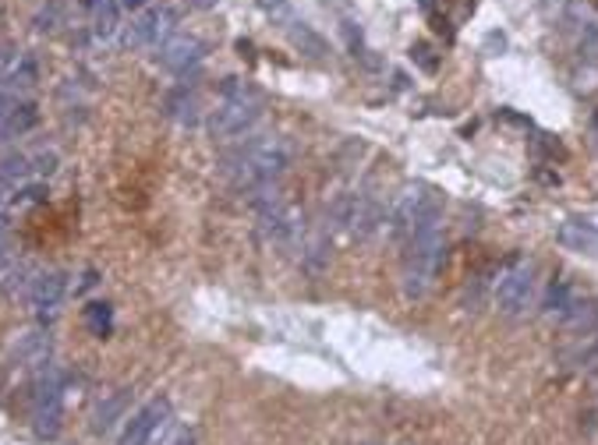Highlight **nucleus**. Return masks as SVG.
<instances>
[{
  "mask_svg": "<svg viewBox=\"0 0 598 445\" xmlns=\"http://www.w3.org/2000/svg\"><path fill=\"white\" fill-rule=\"evenodd\" d=\"M291 156H294L291 142L280 135H270V138L244 146L234 159H227V174H231L238 191H252L259 184H276L284 177L291 167Z\"/></svg>",
  "mask_w": 598,
  "mask_h": 445,
  "instance_id": "f257e3e1",
  "label": "nucleus"
},
{
  "mask_svg": "<svg viewBox=\"0 0 598 445\" xmlns=\"http://www.w3.org/2000/svg\"><path fill=\"white\" fill-rule=\"evenodd\" d=\"M443 266H447V238L439 227H428V230H418L415 238H407V255H404V272H400L404 297L418 300L428 294Z\"/></svg>",
  "mask_w": 598,
  "mask_h": 445,
  "instance_id": "f03ea898",
  "label": "nucleus"
},
{
  "mask_svg": "<svg viewBox=\"0 0 598 445\" xmlns=\"http://www.w3.org/2000/svg\"><path fill=\"white\" fill-rule=\"evenodd\" d=\"M439 212H443V198L432 184H421V180L404 184L389 208V234L397 240L415 238L418 230L439 227Z\"/></svg>",
  "mask_w": 598,
  "mask_h": 445,
  "instance_id": "7ed1b4c3",
  "label": "nucleus"
},
{
  "mask_svg": "<svg viewBox=\"0 0 598 445\" xmlns=\"http://www.w3.org/2000/svg\"><path fill=\"white\" fill-rule=\"evenodd\" d=\"M259 117H263V96L241 78H227L223 99L216 103L210 117V131L212 138L231 142V138H241L244 131H252Z\"/></svg>",
  "mask_w": 598,
  "mask_h": 445,
  "instance_id": "20e7f679",
  "label": "nucleus"
},
{
  "mask_svg": "<svg viewBox=\"0 0 598 445\" xmlns=\"http://www.w3.org/2000/svg\"><path fill=\"white\" fill-rule=\"evenodd\" d=\"M64 389H67V375L54 360L36 371V382H32V428H36L39 439H54L60 431Z\"/></svg>",
  "mask_w": 598,
  "mask_h": 445,
  "instance_id": "39448f33",
  "label": "nucleus"
},
{
  "mask_svg": "<svg viewBox=\"0 0 598 445\" xmlns=\"http://www.w3.org/2000/svg\"><path fill=\"white\" fill-rule=\"evenodd\" d=\"M535 287H539V279H535V266L531 262H524V258L510 262L500 272V279H496V308L503 315H510V319L524 315L535 304Z\"/></svg>",
  "mask_w": 598,
  "mask_h": 445,
  "instance_id": "423d86ee",
  "label": "nucleus"
},
{
  "mask_svg": "<svg viewBox=\"0 0 598 445\" xmlns=\"http://www.w3.org/2000/svg\"><path fill=\"white\" fill-rule=\"evenodd\" d=\"M174 25H178V11H174V7H167V4H163V7H142V11L131 18V25H124L120 43L131 46V50L150 46V43H163V39L174 35Z\"/></svg>",
  "mask_w": 598,
  "mask_h": 445,
  "instance_id": "0eeeda50",
  "label": "nucleus"
},
{
  "mask_svg": "<svg viewBox=\"0 0 598 445\" xmlns=\"http://www.w3.org/2000/svg\"><path fill=\"white\" fill-rule=\"evenodd\" d=\"M333 219H336V227H344L347 234L368 238V234H376V227L383 223V206H379L372 195H344V198L333 206Z\"/></svg>",
  "mask_w": 598,
  "mask_h": 445,
  "instance_id": "6e6552de",
  "label": "nucleus"
},
{
  "mask_svg": "<svg viewBox=\"0 0 598 445\" xmlns=\"http://www.w3.org/2000/svg\"><path fill=\"white\" fill-rule=\"evenodd\" d=\"M255 212H259V234L266 244H294L301 238V212L284 195Z\"/></svg>",
  "mask_w": 598,
  "mask_h": 445,
  "instance_id": "1a4fd4ad",
  "label": "nucleus"
},
{
  "mask_svg": "<svg viewBox=\"0 0 598 445\" xmlns=\"http://www.w3.org/2000/svg\"><path fill=\"white\" fill-rule=\"evenodd\" d=\"M202 57H206V43L199 35H191V32H174L170 39L160 43V54H156L160 67L170 71V75L191 71L195 64H202Z\"/></svg>",
  "mask_w": 598,
  "mask_h": 445,
  "instance_id": "9d476101",
  "label": "nucleus"
},
{
  "mask_svg": "<svg viewBox=\"0 0 598 445\" xmlns=\"http://www.w3.org/2000/svg\"><path fill=\"white\" fill-rule=\"evenodd\" d=\"M64 294H67V276L60 268H46L32 279L29 287V308L39 315V319H54L64 304Z\"/></svg>",
  "mask_w": 598,
  "mask_h": 445,
  "instance_id": "9b49d317",
  "label": "nucleus"
},
{
  "mask_svg": "<svg viewBox=\"0 0 598 445\" xmlns=\"http://www.w3.org/2000/svg\"><path fill=\"white\" fill-rule=\"evenodd\" d=\"M167 420H170V403H167V399H152V403H146L139 414H131V420H128V428H124V435H120L118 445H150L152 435H156Z\"/></svg>",
  "mask_w": 598,
  "mask_h": 445,
  "instance_id": "f8f14e48",
  "label": "nucleus"
},
{
  "mask_svg": "<svg viewBox=\"0 0 598 445\" xmlns=\"http://www.w3.org/2000/svg\"><path fill=\"white\" fill-rule=\"evenodd\" d=\"M50 354H54V339H50V332L46 329H26V332H18V339L11 343V357H15V364H22V368H43V364H50Z\"/></svg>",
  "mask_w": 598,
  "mask_h": 445,
  "instance_id": "ddd939ff",
  "label": "nucleus"
},
{
  "mask_svg": "<svg viewBox=\"0 0 598 445\" xmlns=\"http://www.w3.org/2000/svg\"><path fill=\"white\" fill-rule=\"evenodd\" d=\"M556 240L577 255H598V227L592 219H563L556 230Z\"/></svg>",
  "mask_w": 598,
  "mask_h": 445,
  "instance_id": "4468645a",
  "label": "nucleus"
},
{
  "mask_svg": "<svg viewBox=\"0 0 598 445\" xmlns=\"http://www.w3.org/2000/svg\"><path fill=\"white\" fill-rule=\"evenodd\" d=\"M39 120L36 103H15V106H4L0 110V142H11V138H22L29 135Z\"/></svg>",
  "mask_w": 598,
  "mask_h": 445,
  "instance_id": "2eb2a0df",
  "label": "nucleus"
},
{
  "mask_svg": "<svg viewBox=\"0 0 598 445\" xmlns=\"http://www.w3.org/2000/svg\"><path fill=\"white\" fill-rule=\"evenodd\" d=\"M92 7V39L114 43L120 32V0H89Z\"/></svg>",
  "mask_w": 598,
  "mask_h": 445,
  "instance_id": "dca6fc26",
  "label": "nucleus"
},
{
  "mask_svg": "<svg viewBox=\"0 0 598 445\" xmlns=\"http://www.w3.org/2000/svg\"><path fill=\"white\" fill-rule=\"evenodd\" d=\"M560 326L567 329V332H577V336L595 332L598 329V300H584V297H577V300L570 304L567 315L560 319Z\"/></svg>",
  "mask_w": 598,
  "mask_h": 445,
  "instance_id": "f3484780",
  "label": "nucleus"
},
{
  "mask_svg": "<svg viewBox=\"0 0 598 445\" xmlns=\"http://www.w3.org/2000/svg\"><path fill=\"white\" fill-rule=\"evenodd\" d=\"M563 360H567V368H573V371H598V329L577 336V343L563 354Z\"/></svg>",
  "mask_w": 598,
  "mask_h": 445,
  "instance_id": "a211bd4d",
  "label": "nucleus"
},
{
  "mask_svg": "<svg viewBox=\"0 0 598 445\" xmlns=\"http://www.w3.org/2000/svg\"><path fill=\"white\" fill-rule=\"evenodd\" d=\"M199 110H202V103H199V92L188 89V86H178V89L167 96V114L180 124H195L199 120Z\"/></svg>",
  "mask_w": 598,
  "mask_h": 445,
  "instance_id": "6ab92c4d",
  "label": "nucleus"
},
{
  "mask_svg": "<svg viewBox=\"0 0 598 445\" xmlns=\"http://www.w3.org/2000/svg\"><path fill=\"white\" fill-rule=\"evenodd\" d=\"M124 407H128V389H118V392H103V399L96 403V410H92V431H110L114 428V420L124 414Z\"/></svg>",
  "mask_w": 598,
  "mask_h": 445,
  "instance_id": "aec40b11",
  "label": "nucleus"
},
{
  "mask_svg": "<svg viewBox=\"0 0 598 445\" xmlns=\"http://www.w3.org/2000/svg\"><path fill=\"white\" fill-rule=\"evenodd\" d=\"M577 300V294H573V287H570L567 279H552L549 283V290H545V297H541V311L549 315V319H563L570 311V304Z\"/></svg>",
  "mask_w": 598,
  "mask_h": 445,
  "instance_id": "412c9836",
  "label": "nucleus"
},
{
  "mask_svg": "<svg viewBox=\"0 0 598 445\" xmlns=\"http://www.w3.org/2000/svg\"><path fill=\"white\" fill-rule=\"evenodd\" d=\"M32 177V159L29 156H22V152H11V156H4L0 159V184L4 187H18L22 180H29Z\"/></svg>",
  "mask_w": 598,
  "mask_h": 445,
  "instance_id": "4be33fe9",
  "label": "nucleus"
},
{
  "mask_svg": "<svg viewBox=\"0 0 598 445\" xmlns=\"http://www.w3.org/2000/svg\"><path fill=\"white\" fill-rule=\"evenodd\" d=\"M301 262H304V268H308L312 276H319V272L329 266V240H326V234H312V238L304 240V248H301Z\"/></svg>",
  "mask_w": 598,
  "mask_h": 445,
  "instance_id": "5701e85b",
  "label": "nucleus"
},
{
  "mask_svg": "<svg viewBox=\"0 0 598 445\" xmlns=\"http://www.w3.org/2000/svg\"><path fill=\"white\" fill-rule=\"evenodd\" d=\"M291 43L298 46L301 54H308V57H315V60H323L329 54L326 39H323V35H315L308 25H291Z\"/></svg>",
  "mask_w": 598,
  "mask_h": 445,
  "instance_id": "b1692460",
  "label": "nucleus"
},
{
  "mask_svg": "<svg viewBox=\"0 0 598 445\" xmlns=\"http://www.w3.org/2000/svg\"><path fill=\"white\" fill-rule=\"evenodd\" d=\"M86 326L92 336H107L114 329V308L110 304H89L86 308Z\"/></svg>",
  "mask_w": 598,
  "mask_h": 445,
  "instance_id": "393cba45",
  "label": "nucleus"
},
{
  "mask_svg": "<svg viewBox=\"0 0 598 445\" xmlns=\"http://www.w3.org/2000/svg\"><path fill=\"white\" fill-rule=\"evenodd\" d=\"M573 89L581 96H595L598 92V64L595 60H584L581 71H573Z\"/></svg>",
  "mask_w": 598,
  "mask_h": 445,
  "instance_id": "a878e982",
  "label": "nucleus"
},
{
  "mask_svg": "<svg viewBox=\"0 0 598 445\" xmlns=\"http://www.w3.org/2000/svg\"><path fill=\"white\" fill-rule=\"evenodd\" d=\"M7 276V283H4V294L7 297H18V294H29V287H32V268L29 266H18V268H7L4 272Z\"/></svg>",
  "mask_w": 598,
  "mask_h": 445,
  "instance_id": "bb28decb",
  "label": "nucleus"
},
{
  "mask_svg": "<svg viewBox=\"0 0 598 445\" xmlns=\"http://www.w3.org/2000/svg\"><path fill=\"white\" fill-rule=\"evenodd\" d=\"M64 18V0H50L39 15H36V32H54Z\"/></svg>",
  "mask_w": 598,
  "mask_h": 445,
  "instance_id": "cd10ccee",
  "label": "nucleus"
},
{
  "mask_svg": "<svg viewBox=\"0 0 598 445\" xmlns=\"http://www.w3.org/2000/svg\"><path fill=\"white\" fill-rule=\"evenodd\" d=\"M57 170V152H39L36 159H32V174L36 177H50Z\"/></svg>",
  "mask_w": 598,
  "mask_h": 445,
  "instance_id": "c85d7f7f",
  "label": "nucleus"
},
{
  "mask_svg": "<svg viewBox=\"0 0 598 445\" xmlns=\"http://www.w3.org/2000/svg\"><path fill=\"white\" fill-rule=\"evenodd\" d=\"M581 54H584V60H598V25H588V29H584Z\"/></svg>",
  "mask_w": 598,
  "mask_h": 445,
  "instance_id": "c756f323",
  "label": "nucleus"
},
{
  "mask_svg": "<svg viewBox=\"0 0 598 445\" xmlns=\"http://www.w3.org/2000/svg\"><path fill=\"white\" fill-rule=\"evenodd\" d=\"M411 57L418 60V67H421V71H436V64H439V60L432 57V50H428V43H418V46L411 50Z\"/></svg>",
  "mask_w": 598,
  "mask_h": 445,
  "instance_id": "7c9ffc66",
  "label": "nucleus"
},
{
  "mask_svg": "<svg viewBox=\"0 0 598 445\" xmlns=\"http://www.w3.org/2000/svg\"><path fill=\"white\" fill-rule=\"evenodd\" d=\"M160 445H195V431L191 428H178V431H170Z\"/></svg>",
  "mask_w": 598,
  "mask_h": 445,
  "instance_id": "2f4dec72",
  "label": "nucleus"
},
{
  "mask_svg": "<svg viewBox=\"0 0 598 445\" xmlns=\"http://www.w3.org/2000/svg\"><path fill=\"white\" fill-rule=\"evenodd\" d=\"M43 198H46V187H39V184H36V187H26V191L18 195V202H43Z\"/></svg>",
  "mask_w": 598,
  "mask_h": 445,
  "instance_id": "473e14b6",
  "label": "nucleus"
},
{
  "mask_svg": "<svg viewBox=\"0 0 598 445\" xmlns=\"http://www.w3.org/2000/svg\"><path fill=\"white\" fill-rule=\"evenodd\" d=\"M11 258H15V255H11V244L0 238V276L11 268Z\"/></svg>",
  "mask_w": 598,
  "mask_h": 445,
  "instance_id": "72a5a7b5",
  "label": "nucleus"
},
{
  "mask_svg": "<svg viewBox=\"0 0 598 445\" xmlns=\"http://www.w3.org/2000/svg\"><path fill=\"white\" fill-rule=\"evenodd\" d=\"M96 283H99V276H96V268H89V272H86V279H82V283H78V287H75V290H78V294H82V290H92V287H96Z\"/></svg>",
  "mask_w": 598,
  "mask_h": 445,
  "instance_id": "f704fd0d",
  "label": "nucleus"
},
{
  "mask_svg": "<svg viewBox=\"0 0 598 445\" xmlns=\"http://www.w3.org/2000/svg\"><path fill=\"white\" fill-rule=\"evenodd\" d=\"M146 0H120V11H142Z\"/></svg>",
  "mask_w": 598,
  "mask_h": 445,
  "instance_id": "c9c22d12",
  "label": "nucleus"
},
{
  "mask_svg": "<svg viewBox=\"0 0 598 445\" xmlns=\"http://www.w3.org/2000/svg\"><path fill=\"white\" fill-rule=\"evenodd\" d=\"M287 0H259V7H266V11H280Z\"/></svg>",
  "mask_w": 598,
  "mask_h": 445,
  "instance_id": "e433bc0d",
  "label": "nucleus"
},
{
  "mask_svg": "<svg viewBox=\"0 0 598 445\" xmlns=\"http://www.w3.org/2000/svg\"><path fill=\"white\" fill-rule=\"evenodd\" d=\"M220 0H191V7H199V11H206V7H216Z\"/></svg>",
  "mask_w": 598,
  "mask_h": 445,
  "instance_id": "4c0bfd02",
  "label": "nucleus"
},
{
  "mask_svg": "<svg viewBox=\"0 0 598 445\" xmlns=\"http://www.w3.org/2000/svg\"><path fill=\"white\" fill-rule=\"evenodd\" d=\"M4 99H7V86L0 82V110H4Z\"/></svg>",
  "mask_w": 598,
  "mask_h": 445,
  "instance_id": "58836bf2",
  "label": "nucleus"
},
{
  "mask_svg": "<svg viewBox=\"0 0 598 445\" xmlns=\"http://www.w3.org/2000/svg\"><path fill=\"white\" fill-rule=\"evenodd\" d=\"M4 230H7V216L0 212V234H4Z\"/></svg>",
  "mask_w": 598,
  "mask_h": 445,
  "instance_id": "ea45409f",
  "label": "nucleus"
}]
</instances>
